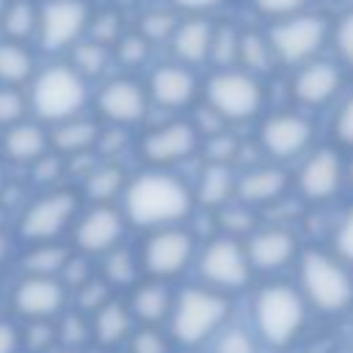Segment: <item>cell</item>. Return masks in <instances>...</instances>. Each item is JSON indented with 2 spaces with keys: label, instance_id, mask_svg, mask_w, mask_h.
Masks as SVG:
<instances>
[{
  "label": "cell",
  "instance_id": "74e56055",
  "mask_svg": "<svg viewBox=\"0 0 353 353\" xmlns=\"http://www.w3.org/2000/svg\"><path fill=\"white\" fill-rule=\"evenodd\" d=\"M110 292H113V290H110V287H108V284L94 273L83 287H77V290H74V309L91 317L99 306H105V303L113 298Z\"/></svg>",
  "mask_w": 353,
  "mask_h": 353
},
{
  "label": "cell",
  "instance_id": "83f0119b",
  "mask_svg": "<svg viewBox=\"0 0 353 353\" xmlns=\"http://www.w3.org/2000/svg\"><path fill=\"white\" fill-rule=\"evenodd\" d=\"M99 279L113 290V287H135L138 284V273H141V262L138 256L124 248L116 245L108 254H102V268H99Z\"/></svg>",
  "mask_w": 353,
  "mask_h": 353
},
{
  "label": "cell",
  "instance_id": "ee69618b",
  "mask_svg": "<svg viewBox=\"0 0 353 353\" xmlns=\"http://www.w3.org/2000/svg\"><path fill=\"white\" fill-rule=\"evenodd\" d=\"M121 39V19L116 11H102L99 17H94L91 22V41L108 47V44H116Z\"/></svg>",
  "mask_w": 353,
  "mask_h": 353
},
{
  "label": "cell",
  "instance_id": "f1b7e54d",
  "mask_svg": "<svg viewBox=\"0 0 353 353\" xmlns=\"http://www.w3.org/2000/svg\"><path fill=\"white\" fill-rule=\"evenodd\" d=\"M234 193V176L229 171V165H207L199 188H196V199L204 207H223L229 201V196Z\"/></svg>",
  "mask_w": 353,
  "mask_h": 353
},
{
  "label": "cell",
  "instance_id": "6da1fadb",
  "mask_svg": "<svg viewBox=\"0 0 353 353\" xmlns=\"http://www.w3.org/2000/svg\"><path fill=\"white\" fill-rule=\"evenodd\" d=\"M124 196V221L141 229H168L190 215L193 196L188 185L163 171L138 174L121 190Z\"/></svg>",
  "mask_w": 353,
  "mask_h": 353
},
{
  "label": "cell",
  "instance_id": "44dd1931",
  "mask_svg": "<svg viewBox=\"0 0 353 353\" xmlns=\"http://www.w3.org/2000/svg\"><path fill=\"white\" fill-rule=\"evenodd\" d=\"M339 85H342V74H339L336 63L312 61L298 72L292 91H295L298 102H303V105H325L339 91Z\"/></svg>",
  "mask_w": 353,
  "mask_h": 353
},
{
  "label": "cell",
  "instance_id": "91938a15",
  "mask_svg": "<svg viewBox=\"0 0 353 353\" xmlns=\"http://www.w3.org/2000/svg\"><path fill=\"white\" fill-rule=\"evenodd\" d=\"M0 188H3V168H0Z\"/></svg>",
  "mask_w": 353,
  "mask_h": 353
},
{
  "label": "cell",
  "instance_id": "d6986e66",
  "mask_svg": "<svg viewBox=\"0 0 353 353\" xmlns=\"http://www.w3.org/2000/svg\"><path fill=\"white\" fill-rule=\"evenodd\" d=\"M287 188H290V176L276 165H254L234 182V193L245 207L276 204L281 201Z\"/></svg>",
  "mask_w": 353,
  "mask_h": 353
},
{
  "label": "cell",
  "instance_id": "9c48e42d",
  "mask_svg": "<svg viewBox=\"0 0 353 353\" xmlns=\"http://www.w3.org/2000/svg\"><path fill=\"white\" fill-rule=\"evenodd\" d=\"M328 36V22L317 14H301V17H287L270 28L268 44L270 52L284 61V63H303L312 58Z\"/></svg>",
  "mask_w": 353,
  "mask_h": 353
},
{
  "label": "cell",
  "instance_id": "2e32d148",
  "mask_svg": "<svg viewBox=\"0 0 353 353\" xmlns=\"http://www.w3.org/2000/svg\"><path fill=\"white\" fill-rule=\"evenodd\" d=\"M199 146V132L193 130V124L188 121H168L157 130H152L143 143H141V152L149 163H157V165H168V163H176V160H185L196 152Z\"/></svg>",
  "mask_w": 353,
  "mask_h": 353
},
{
  "label": "cell",
  "instance_id": "8992f818",
  "mask_svg": "<svg viewBox=\"0 0 353 353\" xmlns=\"http://www.w3.org/2000/svg\"><path fill=\"white\" fill-rule=\"evenodd\" d=\"M207 105L226 121L251 119L262 108V85L248 72H215L207 80Z\"/></svg>",
  "mask_w": 353,
  "mask_h": 353
},
{
  "label": "cell",
  "instance_id": "f35d334b",
  "mask_svg": "<svg viewBox=\"0 0 353 353\" xmlns=\"http://www.w3.org/2000/svg\"><path fill=\"white\" fill-rule=\"evenodd\" d=\"M210 55L221 63V66H229L237 61V30L232 25H221V28H212V47H210Z\"/></svg>",
  "mask_w": 353,
  "mask_h": 353
},
{
  "label": "cell",
  "instance_id": "d6a6232c",
  "mask_svg": "<svg viewBox=\"0 0 353 353\" xmlns=\"http://www.w3.org/2000/svg\"><path fill=\"white\" fill-rule=\"evenodd\" d=\"M55 336H58V347L83 350L91 342V320H88V314H83L77 309H66L55 320Z\"/></svg>",
  "mask_w": 353,
  "mask_h": 353
},
{
  "label": "cell",
  "instance_id": "4fadbf2b",
  "mask_svg": "<svg viewBox=\"0 0 353 353\" xmlns=\"http://www.w3.org/2000/svg\"><path fill=\"white\" fill-rule=\"evenodd\" d=\"M124 237V215L110 204H94L74 221V248L83 256H102Z\"/></svg>",
  "mask_w": 353,
  "mask_h": 353
},
{
  "label": "cell",
  "instance_id": "52a82bcc",
  "mask_svg": "<svg viewBox=\"0 0 353 353\" xmlns=\"http://www.w3.org/2000/svg\"><path fill=\"white\" fill-rule=\"evenodd\" d=\"M77 215V196L72 190H50L28 204L19 218V234L33 243H58Z\"/></svg>",
  "mask_w": 353,
  "mask_h": 353
},
{
  "label": "cell",
  "instance_id": "db71d44e",
  "mask_svg": "<svg viewBox=\"0 0 353 353\" xmlns=\"http://www.w3.org/2000/svg\"><path fill=\"white\" fill-rule=\"evenodd\" d=\"M0 353H22L19 345V323L0 317Z\"/></svg>",
  "mask_w": 353,
  "mask_h": 353
},
{
  "label": "cell",
  "instance_id": "680465c9",
  "mask_svg": "<svg viewBox=\"0 0 353 353\" xmlns=\"http://www.w3.org/2000/svg\"><path fill=\"white\" fill-rule=\"evenodd\" d=\"M347 179H350V185H353V163L347 165Z\"/></svg>",
  "mask_w": 353,
  "mask_h": 353
},
{
  "label": "cell",
  "instance_id": "f907efd6",
  "mask_svg": "<svg viewBox=\"0 0 353 353\" xmlns=\"http://www.w3.org/2000/svg\"><path fill=\"white\" fill-rule=\"evenodd\" d=\"M334 248H336L339 259L353 262V210H347L345 218L339 221L336 234H334Z\"/></svg>",
  "mask_w": 353,
  "mask_h": 353
},
{
  "label": "cell",
  "instance_id": "9f6ffc18",
  "mask_svg": "<svg viewBox=\"0 0 353 353\" xmlns=\"http://www.w3.org/2000/svg\"><path fill=\"white\" fill-rule=\"evenodd\" d=\"M218 3H223V0H174V6H179L185 11H210Z\"/></svg>",
  "mask_w": 353,
  "mask_h": 353
},
{
  "label": "cell",
  "instance_id": "3957f363",
  "mask_svg": "<svg viewBox=\"0 0 353 353\" xmlns=\"http://www.w3.org/2000/svg\"><path fill=\"white\" fill-rule=\"evenodd\" d=\"M226 314L229 298L223 292L210 287H185L171 303V336L185 347H196L223 325Z\"/></svg>",
  "mask_w": 353,
  "mask_h": 353
},
{
  "label": "cell",
  "instance_id": "30bf717a",
  "mask_svg": "<svg viewBox=\"0 0 353 353\" xmlns=\"http://www.w3.org/2000/svg\"><path fill=\"white\" fill-rule=\"evenodd\" d=\"M193 234L179 229V226H168V229H154L141 251V270H146L154 281L179 276L190 259H193Z\"/></svg>",
  "mask_w": 353,
  "mask_h": 353
},
{
  "label": "cell",
  "instance_id": "9a60e30c",
  "mask_svg": "<svg viewBox=\"0 0 353 353\" xmlns=\"http://www.w3.org/2000/svg\"><path fill=\"white\" fill-rule=\"evenodd\" d=\"M245 259L251 270H281L298 254V240L287 226H265L248 234Z\"/></svg>",
  "mask_w": 353,
  "mask_h": 353
},
{
  "label": "cell",
  "instance_id": "8fae6325",
  "mask_svg": "<svg viewBox=\"0 0 353 353\" xmlns=\"http://www.w3.org/2000/svg\"><path fill=\"white\" fill-rule=\"evenodd\" d=\"M201 279L210 290H240L251 279V265L245 259V248L232 237H215L204 245L199 256Z\"/></svg>",
  "mask_w": 353,
  "mask_h": 353
},
{
  "label": "cell",
  "instance_id": "484cf974",
  "mask_svg": "<svg viewBox=\"0 0 353 353\" xmlns=\"http://www.w3.org/2000/svg\"><path fill=\"white\" fill-rule=\"evenodd\" d=\"M6 154L11 160H19V163H36L41 154H47V135L41 127L36 124H14L8 132H6Z\"/></svg>",
  "mask_w": 353,
  "mask_h": 353
},
{
  "label": "cell",
  "instance_id": "cb8c5ba5",
  "mask_svg": "<svg viewBox=\"0 0 353 353\" xmlns=\"http://www.w3.org/2000/svg\"><path fill=\"white\" fill-rule=\"evenodd\" d=\"M212 25L207 19H185L171 33V50L182 63H201L210 58Z\"/></svg>",
  "mask_w": 353,
  "mask_h": 353
},
{
  "label": "cell",
  "instance_id": "bcb514c9",
  "mask_svg": "<svg viewBox=\"0 0 353 353\" xmlns=\"http://www.w3.org/2000/svg\"><path fill=\"white\" fill-rule=\"evenodd\" d=\"M119 47V61L124 66H141L146 58H149V41L141 36V33H132V36H121L116 41Z\"/></svg>",
  "mask_w": 353,
  "mask_h": 353
},
{
  "label": "cell",
  "instance_id": "11a10c76",
  "mask_svg": "<svg viewBox=\"0 0 353 353\" xmlns=\"http://www.w3.org/2000/svg\"><path fill=\"white\" fill-rule=\"evenodd\" d=\"M199 135H218V132H223V119L207 105V108H201V113H199V119H196V127H193Z\"/></svg>",
  "mask_w": 353,
  "mask_h": 353
},
{
  "label": "cell",
  "instance_id": "f5cc1de1",
  "mask_svg": "<svg viewBox=\"0 0 353 353\" xmlns=\"http://www.w3.org/2000/svg\"><path fill=\"white\" fill-rule=\"evenodd\" d=\"M61 171H63V163H61L58 154H41V157L33 163V176H36L39 182H52V179H58Z\"/></svg>",
  "mask_w": 353,
  "mask_h": 353
},
{
  "label": "cell",
  "instance_id": "e0dca14e",
  "mask_svg": "<svg viewBox=\"0 0 353 353\" xmlns=\"http://www.w3.org/2000/svg\"><path fill=\"white\" fill-rule=\"evenodd\" d=\"M342 160L334 149H317L298 171V188L309 201L331 199L342 185Z\"/></svg>",
  "mask_w": 353,
  "mask_h": 353
},
{
  "label": "cell",
  "instance_id": "d590c367",
  "mask_svg": "<svg viewBox=\"0 0 353 353\" xmlns=\"http://www.w3.org/2000/svg\"><path fill=\"white\" fill-rule=\"evenodd\" d=\"M19 345L22 353H50L58 347V336H55V323H22L19 325Z\"/></svg>",
  "mask_w": 353,
  "mask_h": 353
},
{
  "label": "cell",
  "instance_id": "836d02e7",
  "mask_svg": "<svg viewBox=\"0 0 353 353\" xmlns=\"http://www.w3.org/2000/svg\"><path fill=\"white\" fill-rule=\"evenodd\" d=\"M36 19H39V11H36L28 0H17V3L6 6L3 14H0L3 30L11 36V41L28 39V36L36 30Z\"/></svg>",
  "mask_w": 353,
  "mask_h": 353
},
{
  "label": "cell",
  "instance_id": "7c38bea8",
  "mask_svg": "<svg viewBox=\"0 0 353 353\" xmlns=\"http://www.w3.org/2000/svg\"><path fill=\"white\" fill-rule=\"evenodd\" d=\"M85 28H88V8L80 0H50L41 6L36 19L39 44L50 52L72 47Z\"/></svg>",
  "mask_w": 353,
  "mask_h": 353
},
{
  "label": "cell",
  "instance_id": "7dc6e473",
  "mask_svg": "<svg viewBox=\"0 0 353 353\" xmlns=\"http://www.w3.org/2000/svg\"><path fill=\"white\" fill-rule=\"evenodd\" d=\"M334 47H336V55L353 66V11L342 14L336 28H334Z\"/></svg>",
  "mask_w": 353,
  "mask_h": 353
},
{
  "label": "cell",
  "instance_id": "ffe728a7",
  "mask_svg": "<svg viewBox=\"0 0 353 353\" xmlns=\"http://www.w3.org/2000/svg\"><path fill=\"white\" fill-rule=\"evenodd\" d=\"M171 303L174 295L163 281H138L130 292L127 309L132 314L135 323H141L143 328H157L163 320H168L171 314Z\"/></svg>",
  "mask_w": 353,
  "mask_h": 353
},
{
  "label": "cell",
  "instance_id": "1f68e13d",
  "mask_svg": "<svg viewBox=\"0 0 353 353\" xmlns=\"http://www.w3.org/2000/svg\"><path fill=\"white\" fill-rule=\"evenodd\" d=\"M270 44L262 33L256 30H243L237 33V63L245 66V72H265L270 66Z\"/></svg>",
  "mask_w": 353,
  "mask_h": 353
},
{
  "label": "cell",
  "instance_id": "5b68a950",
  "mask_svg": "<svg viewBox=\"0 0 353 353\" xmlns=\"http://www.w3.org/2000/svg\"><path fill=\"white\" fill-rule=\"evenodd\" d=\"M85 80L72 66H47L30 91V105L39 119L44 121H66L74 119L85 105Z\"/></svg>",
  "mask_w": 353,
  "mask_h": 353
},
{
  "label": "cell",
  "instance_id": "7a4b0ae2",
  "mask_svg": "<svg viewBox=\"0 0 353 353\" xmlns=\"http://www.w3.org/2000/svg\"><path fill=\"white\" fill-rule=\"evenodd\" d=\"M298 279H301V298L320 312L336 314L353 303V279L342 259L309 248L298 259Z\"/></svg>",
  "mask_w": 353,
  "mask_h": 353
},
{
  "label": "cell",
  "instance_id": "ba28073f",
  "mask_svg": "<svg viewBox=\"0 0 353 353\" xmlns=\"http://www.w3.org/2000/svg\"><path fill=\"white\" fill-rule=\"evenodd\" d=\"M11 312L22 323H55L69 309V292L58 279L19 276L11 290Z\"/></svg>",
  "mask_w": 353,
  "mask_h": 353
},
{
  "label": "cell",
  "instance_id": "ac0fdd59",
  "mask_svg": "<svg viewBox=\"0 0 353 353\" xmlns=\"http://www.w3.org/2000/svg\"><path fill=\"white\" fill-rule=\"evenodd\" d=\"M97 105L105 119H110L116 124H135L146 113V94L135 80L119 77V80H110L102 85Z\"/></svg>",
  "mask_w": 353,
  "mask_h": 353
},
{
  "label": "cell",
  "instance_id": "681fc988",
  "mask_svg": "<svg viewBox=\"0 0 353 353\" xmlns=\"http://www.w3.org/2000/svg\"><path fill=\"white\" fill-rule=\"evenodd\" d=\"M334 138L345 146H353V94L342 102V108L334 116Z\"/></svg>",
  "mask_w": 353,
  "mask_h": 353
},
{
  "label": "cell",
  "instance_id": "816d5d0a",
  "mask_svg": "<svg viewBox=\"0 0 353 353\" xmlns=\"http://www.w3.org/2000/svg\"><path fill=\"white\" fill-rule=\"evenodd\" d=\"M256 3V8L262 11V14H268V17H295L303 6H306V0H254Z\"/></svg>",
  "mask_w": 353,
  "mask_h": 353
},
{
  "label": "cell",
  "instance_id": "b9f144b4",
  "mask_svg": "<svg viewBox=\"0 0 353 353\" xmlns=\"http://www.w3.org/2000/svg\"><path fill=\"white\" fill-rule=\"evenodd\" d=\"M127 350L130 353H168V339L163 331L157 328H138L130 334L127 339Z\"/></svg>",
  "mask_w": 353,
  "mask_h": 353
},
{
  "label": "cell",
  "instance_id": "f6af8a7d",
  "mask_svg": "<svg viewBox=\"0 0 353 353\" xmlns=\"http://www.w3.org/2000/svg\"><path fill=\"white\" fill-rule=\"evenodd\" d=\"M174 28H176V19H174L171 14H165V11H152V14H146V17L141 19V36H143L146 41L171 39Z\"/></svg>",
  "mask_w": 353,
  "mask_h": 353
},
{
  "label": "cell",
  "instance_id": "4316f807",
  "mask_svg": "<svg viewBox=\"0 0 353 353\" xmlns=\"http://www.w3.org/2000/svg\"><path fill=\"white\" fill-rule=\"evenodd\" d=\"M69 248L63 243H33L22 254V276H47L58 279L61 268L69 259Z\"/></svg>",
  "mask_w": 353,
  "mask_h": 353
},
{
  "label": "cell",
  "instance_id": "6f0895ef",
  "mask_svg": "<svg viewBox=\"0 0 353 353\" xmlns=\"http://www.w3.org/2000/svg\"><path fill=\"white\" fill-rule=\"evenodd\" d=\"M50 353H83V350H72V347H55V350H50Z\"/></svg>",
  "mask_w": 353,
  "mask_h": 353
},
{
  "label": "cell",
  "instance_id": "c3c4849f",
  "mask_svg": "<svg viewBox=\"0 0 353 353\" xmlns=\"http://www.w3.org/2000/svg\"><path fill=\"white\" fill-rule=\"evenodd\" d=\"M22 113H25V102H22L19 91L3 85L0 88V124H11V127L19 124Z\"/></svg>",
  "mask_w": 353,
  "mask_h": 353
},
{
  "label": "cell",
  "instance_id": "7bdbcfd3",
  "mask_svg": "<svg viewBox=\"0 0 353 353\" xmlns=\"http://www.w3.org/2000/svg\"><path fill=\"white\" fill-rule=\"evenodd\" d=\"M215 353H256V342L245 328H223L215 336Z\"/></svg>",
  "mask_w": 353,
  "mask_h": 353
},
{
  "label": "cell",
  "instance_id": "5bb4252c",
  "mask_svg": "<svg viewBox=\"0 0 353 353\" xmlns=\"http://www.w3.org/2000/svg\"><path fill=\"white\" fill-rule=\"evenodd\" d=\"M312 132L314 130H312L309 119H303L298 113H276V116L265 119V124L259 130V141L270 157L290 160L309 146Z\"/></svg>",
  "mask_w": 353,
  "mask_h": 353
},
{
  "label": "cell",
  "instance_id": "94428289",
  "mask_svg": "<svg viewBox=\"0 0 353 353\" xmlns=\"http://www.w3.org/2000/svg\"><path fill=\"white\" fill-rule=\"evenodd\" d=\"M3 8H6V3H3V0H0V14H3Z\"/></svg>",
  "mask_w": 353,
  "mask_h": 353
},
{
  "label": "cell",
  "instance_id": "e575fe53",
  "mask_svg": "<svg viewBox=\"0 0 353 353\" xmlns=\"http://www.w3.org/2000/svg\"><path fill=\"white\" fill-rule=\"evenodd\" d=\"M108 66V47L97 41H77L72 50V69L85 80L102 74Z\"/></svg>",
  "mask_w": 353,
  "mask_h": 353
},
{
  "label": "cell",
  "instance_id": "ab89813d",
  "mask_svg": "<svg viewBox=\"0 0 353 353\" xmlns=\"http://www.w3.org/2000/svg\"><path fill=\"white\" fill-rule=\"evenodd\" d=\"M204 152H207L210 165H229L240 154V141L234 135H229V132H218V135L207 138Z\"/></svg>",
  "mask_w": 353,
  "mask_h": 353
},
{
  "label": "cell",
  "instance_id": "d4e9b609",
  "mask_svg": "<svg viewBox=\"0 0 353 353\" xmlns=\"http://www.w3.org/2000/svg\"><path fill=\"white\" fill-rule=\"evenodd\" d=\"M99 141V127L88 119H66L61 124H55L52 135L47 138V143H52L55 152L61 154H85L94 143Z\"/></svg>",
  "mask_w": 353,
  "mask_h": 353
},
{
  "label": "cell",
  "instance_id": "7402d4cb",
  "mask_svg": "<svg viewBox=\"0 0 353 353\" xmlns=\"http://www.w3.org/2000/svg\"><path fill=\"white\" fill-rule=\"evenodd\" d=\"M149 94L163 108H182L196 94V77L188 66H176V63L157 66L149 77Z\"/></svg>",
  "mask_w": 353,
  "mask_h": 353
},
{
  "label": "cell",
  "instance_id": "603a6c76",
  "mask_svg": "<svg viewBox=\"0 0 353 353\" xmlns=\"http://www.w3.org/2000/svg\"><path fill=\"white\" fill-rule=\"evenodd\" d=\"M88 320H91V342L99 347H108V350L124 345L135 325V320L127 309V301H119V298H110Z\"/></svg>",
  "mask_w": 353,
  "mask_h": 353
},
{
  "label": "cell",
  "instance_id": "60d3db41",
  "mask_svg": "<svg viewBox=\"0 0 353 353\" xmlns=\"http://www.w3.org/2000/svg\"><path fill=\"white\" fill-rule=\"evenodd\" d=\"M91 276H94V270H91L88 256H83V254H69L66 265H63L61 273H58V281L66 287V292H74V290L83 287Z\"/></svg>",
  "mask_w": 353,
  "mask_h": 353
},
{
  "label": "cell",
  "instance_id": "f546056e",
  "mask_svg": "<svg viewBox=\"0 0 353 353\" xmlns=\"http://www.w3.org/2000/svg\"><path fill=\"white\" fill-rule=\"evenodd\" d=\"M124 190V171L119 165H94L85 174V196L94 204H108Z\"/></svg>",
  "mask_w": 353,
  "mask_h": 353
},
{
  "label": "cell",
  "instance_id": "8d00e7d4",
  "mask_svg": "<svg viewBox=\"0 0 353 353\" xmlns=\"http://www.w3.org/2000/svg\"><path fill=\"white\" fill-rule=\"evenodd\" d=\"M256 226V218L251 212V207L245 204H234V207H221L218 210V229H223V237H237V234H251Z\"/></svg>",
  "mask_w": 353,
  "mask_h": 353
},
{
  "label": "cell",
  "instance_id": "4dcf8cb0",
  "mask_svg": "<svg viewBox=\"0 0 353 353\" xmlns=\"http://www.w3.org/2000/svg\"><path fill=\"white\" fill-rule=\"evenodd\" d=\"M33 74V55L19 41H0V83L8 88Z\"/></svg>",
  "mask_w": 353,
  "mask_h": 353
},
{
  "label": "cell",
  "instance_id": "277c9868",
  "mask_svg": "<svg viewBox=\"0 0 353 353\" xmlns=\"http://www.w3.org/2000/svg\"><path fill=\"white\" fill-rule=\"evenodd\" d=\"M254 320L259 336L268 345L287 347L306 325V301L290 284H265L254 298Z\"/></svg>",
  "mask_w": 353,
  "mask_h": 353
}]
</instances>
